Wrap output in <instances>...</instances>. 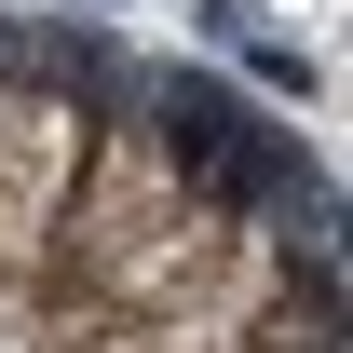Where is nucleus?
Returning a JSON list of instances; mask_svg holds the SVG:
<instances>
[{"label":"nucleus","mask_w":353,"mask_h":353,"mask_svg":"<svg viewBox=\"0 0 353 353\" xmlns=\"http://www.w3.org/2000/svg\"><path fill=\"white\" fill-rule=\"evenodd\" d=\"M0 353H340L326 136L176 28L0 0Z\"/></svg>","instance_id":"1"}]
</instances>
